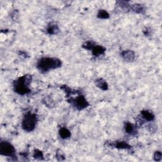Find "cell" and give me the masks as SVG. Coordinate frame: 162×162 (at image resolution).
I'll list each match as a JSON object with an SVG mask.
<instances>
[{"mask_svg":"<svg viewBox=\"0 0 162 162\" xmlns=\"http://www.w3.org/2000/svg\"><path fill=\"white\" fill-rule=\"evenodd\" d=\"M141 116H142L141 117L143 118V119H144L146 121L152 122L154 119V114L151 112H150V111L143 110V111H141Z\"/></svg>","mask_w":162,"mask_h":162,"instance_id":"cell-9","label":"cell"},{"mask_svg":"<svg viewBox=\"0 0 162 162\" xmlns=\"http://www.w3.org/2000/svg\"><path fill=\"white\" fill-rule=\"evenodd\" d=\"M59 31H60V29L58 28V26L55 24H53V23L50 24L48 26V28H47V32L51 35L57 34L59 32Z\"/></svg>","mask_w":162,"mask_h":162,"instance_id":"cell-10","label":"cell"},{"mask_svg":"<svg viewBox=\"0 0 162 162\" xmlns=\"http://www.w3.org/2000/svg\"><path fill=\"white\" fill-rule=\"evenodd\" d=\"M59 134L62 139H67L71 136V132L66 127H62L59 131Z\"/></svg>","mask_w":162,"mask_h":162,"instance_id":"cell-13","label":"cell"},{"mask_svg":"<svg viewBox=\"0 0 162 162\" xmlns=\"http://www.w3.org/2000/svg\"><path fill=\"white\" fill-rule=\"evenodd\" d=\"M97 16L100 19H108L110 17L109 13L105 10H100L98 13Z\"/></svg>","mask_w":162,"mask_h":162,"instance_id":"cell-15","label":"cell"},{"mask_svg":"<svg viewBox=\"0 0 162 162\" xmlns=\"http://www.w3.org/2000/svg\"><path fill=\"white\" fill-rule=\"evenodd\" d=\"M37 122V115L34 113H27L22 120V127L26 132H32L34 130Z\"/></svg>","mask_w":162,"mask_h":162,"instance_id":"cell-3","label":"cell"},{"mask_svg":"<svg viewBox=\"0 0 162 162\" xmlns=\"http://www.w3.org/2000/svg\"><path fill=\"white\" fill-rule=\"evenodd\" d=\"M96 85L97 87H98L99 89H102L103 91H106L109 88V86H108V84L106 83V81L103 80V79H98L96 80Z\"/></svg>","mask_w":162,"mask_h":162,"instance_id":"cell-12","label":"cell"},{"mask_svg":"<svg viewBox=\"0 0 162 162\" xmlns=\"http://www.w3.org/2000/svg\"><path fill=\"white\" fill-rule=\"evenodd\" d=\"M109 146L122 150H129L131 148V146L125 141L112 142V143L109 144Z\"/></svg>","mask_w":162,"mask_h":162,"instance_id":"cell-6","label":"cell"},{"mask_svg":"<svg viewBox=\"0 0 162 162\" xmlns=\"http://www.w3.org/2000/svg\"><path fill=\"white\" fill-rule=\"evenodd\" d=\"M62 66V62L57 58L43 57L38 60L37 68L41 73L48 72Z\"/></svg>","mask_w":162,"mask_h":162,"instance_id":"cell-1","label":"cell"},{"mask_svg":"<svg viewBox=\"0 0 162 162\" xmlns=\"http://www.w3.org/2000/svg\"><path fill=\"white\" fill-rule=\"evenodd\" d=\"M96 44L92 41H87L83 45V48H84L86 50L91 51L92 49L93 48V47Z\"/></svg>","mask_w":162,"mask_h":162,"instance_id":"cell-16","label":"cell"},{"mask_svg":"<svg viewBox=\"0 0 162 162\" xmlns=\"http://www.w3.org/2000/svg\"><path fill=\"white\" fill-rule=\"evenodd\" d=\"M0 154L3 156L10 158L16 157L15 147L6 141H2L0 143Z\"/></svg>","mask_w":162,"mask_h":162,"instance_id":"cell-5","label":"cell"},{"mask_svg":"<svg viewBox=\"0 0 162 162\" xmlns=\"http://www.w3.org/2000/svg\"><path fill=\"white\" fill-rule=\"evenodd\" d=\"M124 128L127 134H134L136 132V127L130 122H126L124 125Z\"/></svg>","mask_w":162,"mask_h":162,"instance_id":"cell-11","label":"cell"},{"mask_svg":"<svg viewBox=\"0 0 162 162\" xmlns=\"http://www.w3.org/2000/svg\"><path fill=\"white\" fill-rule=\"evenodd\" d=\"M132 10L138 13H142L144 11V6L141 4H134L131 6Z\"/></svg>","mask_w":162,"mask_h":162,"instance_id":"cell-14","label":"cell"},{"mask_svg":"<svg viewBox=\"0 0 162 162\" xmlns=\"http://www.w3.org/2000/svg\"><path fill=\"white\" fill-rule=\"evenodd\" d=\"M57 158H58V159L59 158H60V160H64V159H65L64 156H63V154H62V151H60V152H58V153H57Z\"/></svg>","mask_w":162,"mask_h":162,"instance_id":"cell-19","label":"cell"},{"mask_svg":"<svg viewBox=\"0 0 162 162\" xmlns=\"http://www.w3.org/2000/svg\"><path fill=\"white\" fill-rule=\"evenodd\" d=\"M92 53L94 56L95 57H99L100 55H102L105 53L106 49L103 46L100 45H95L93 48L92 49Z\"/></svg>","mask_w":162,"mask_h":162,"instance_id":"cell-8","label":"cell"},{"mask_svg":"<svg viewBox=\"0 0 162 162\" xmlns=\"http://www.w3.org/2000/svg\"><path fill=\"white\" fill-rule=\"evenodd\" d=\"M31 80L32 77L29 75H25L19 77L13 82L14 91L22 96L29 93L31 91L29 88Z\"/></svg>","mask_w":162,"mask_h":162,"instance_id":"cell-2","label":"cell"},{"mask_svg":"<svg viewBox=\"0 0 162 162\" xmlns=\"http://www.w3.org/2000/svg\"><path fill=\"white\" fill-rule=\"evenodd\" d=\"M68 101L77 110H83L89 105L88 101H87L85 96L83 94H79L76 98H70Z\"/></svg>","mask_w":162,"mask_h":162,"instance_id":"cell-4","label":"cell"},{"mask_svg":"<svg viewBox=\"0 0 162 162\" xmlns=\"http://www.w3.org/2000/svg\"><path fill=\"white\" fill-rule=\"evenodd\" d=\"M33 157L34 158L36 159H42L43 158V153L41 151H40L39 150H36L34 151V154H33Z\"/></svg>","mask_w":162,"mask_h":162,"instance_id":"cell-17","label":"cell"},{"mask_svg":"<svg viewBox=\"0 0 162 162\" xmlns=\"http://www.w3.org/2000/svg\"><path fill=\"white\" fill-rule=\"evenodd\" d=\"M122 57L126 62H132L135 58V53L131 50H125L122 52Z\"/></svg>","mask_w":162,"mask_h":162,"instance_id":"cell-7","label":"cell"},{"mask_svg":"<svg viewBox=\"0 0 162 162\" xmlns=\"http://www.w3.org/2000/svg\"><path fill=\"white\" fill-rule=\"evenodd\" d=\"M161 158H162V154L160 151H158L155 152V153L154 154V159L155 161H161Z\"/></svg>","mask_w":162,"mask_h":162,"instance_id":"cell-18","label":"cell"}]
</instances>
